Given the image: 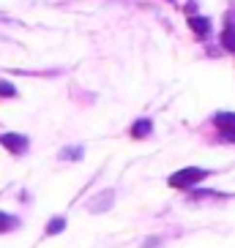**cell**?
I'll return each instance as SVG.
<instances>
[{
    "label": "cell",
    "instance_id": "obj_1",
    "mask_svg": "<svg viewBox=\"0 0 235 248\" xmlns=\"http://www.w3.org/2000/svg\"><path fill=\"white\" fill-rule=\"evenodd\" d=\"M208 177V169H200V167H186V169H178L175 175H169V186L172 188H191L197 186L200 180Z\"/></svg>",
    "mask_w": 235,
    "mask_h": 248
},
{
    "label": "cell",
    "instance_id": "obj_2",
    "mask_svg": "<svg viewBox=\"0 0 235 248\" xmlns=\"http://www.w3.org/2000/svg\"><path fill=\"white\" fill-rule=\"evenodd\" d=\"M213 123H216L219 134L227 142H235V112H219V115L213 117Z\"/></svg>",
    "mask_w": 235,
    "mask_h": 248
},
{
    "label": "cell",
    "instance_id": "obj_3",
    "mask_svg": "<svg viewBox=\"0 0 235 248\" xmlns=\"http://www.w3.org/2000/svg\"><path fill=\"white\" fill-rule=\"evenodd\" d=\"M0 145L6 147L8 153L22 155L28 150V137H22V134H0Z\"/></svg>",
    "mask_w": 235,
    "mask_h": 248
},
{
    "label": "cell",
    "instance_id": "obj_4",
    "mask_svg": "<svg viewBox=\"0 0 235 248\" xmlns=\"http://www.w3.org/2000/svg\"><path fill=\"white\" fill-rule=\"evenodd\" d=\"M189 28L194 30L200 38H208V36H211V22H208L205 16H191V19H189Z\"/></svg>",
    "mask_w": 235,
    "mask_h": 248
},
{
    "label": "cell",
    "instance_id": "obj_5",
    "mask_svg": "<svg viewBox=\"0 0 235 248\" xmlns=\"http://www.w3.org/2000/svg\"><path fill=\"white\" fill-rule=\"evenodd\" d=\"M151 120H137V123L132 125V137H137V139H142V137H148L151 134Z\"/></svg>",
    "mask_w": 235,
    "mask_h": 248
},
{
    "label": "cell",
    "instance_id": "obj_6",
    "mask_svg": "<svg viewBox=\"0 0 235 248\" xmlns=\"http://www.w3.org/2000/svg\"><path fill=\"white\" fill-rule=\"evenodd\" d=\"M221 44H224V49L235 52V28H224V33H221Z\"/></svg>",
    "mask_w": 235,
    "mask_h": 248
},
{
    "label": "cell",
    "instance_id": "obj_7",
    "mask_svg": "<svg viewBox=\"0 0 235 248\" xmlns=\"http://www.w3.org/2000/svg\"><path fill=\"white\" fill-rule=\"evenodd\" d=\"M19 221L14 216H8V213H0V232H8V229H14Z\"/></svg>",
    "mask_w": 235,
    "mask_h": 248
},
{
    "label": "cell",
    "instance_id": "obj_8",
    "mask_svg": "<svg viewBox=\"0 0 235 248\" xmlns=\"http://www.w3.org/2000/svg\"><path fill=\"white\" fill-rule=\"evenodd\" d=\"M63 229H66V218H52L50 226H47V234H58Z\"/></svg>",
    "mask_w": 235,
    "mask_h": 248
},
{
    "label": "cell",
    "instance_id": "obj_9",
    "mask_svg": "<svg viewBox=\"0 0 235 248\" xmlns=\"http://www.w3.org/2000/svg\"><path fill=\"white\" fill-rule=\"evenodd\" d=\"M0 95H6V98H11V95H17V88L11 85V82H0Z\"/></svg>",
    "mask_w": 235,
    "mask_h": 248
}]
</instances>
